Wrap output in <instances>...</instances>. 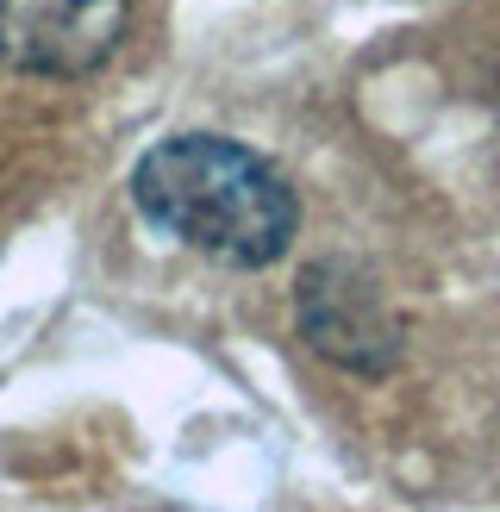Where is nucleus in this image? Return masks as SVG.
<instances>
[{
  "mask_svg": "<svg viewBox=\"0 0 500 512\" xmlns=\"http://www.w3.org/2000/svg\"><path fill=\"white\" fill-rule=\"evenodd\" d=\"M138 213L188 244L213 256L225 269H269L282 263L294 232H300V200L288 175L263 163L257 150L213 132H182L163 138L132 175Z\"/></svg>",
  "mask_w": 500,
  "mask_h": 512,
  "instance_id": "1",
  "label": "nucleus"
},
{
  "mask_svg": "<svg viewBox=\"0 0 500 512\" xmlns=\"http://www.w3.org/2000/svg\"><path fill=\"white\" fill-rule=\"evenodd\" d=\"M132 0H0V63L25 75H94L119 50Z\"/></svg>",
  "mask_w": 500,
  "mask_h": 512,
  "instance_id": "2",
  "label": "nucleus"
},
{
  "mask_svg": "<svg viewBox=\"0 0 500 512\" xmlns=\"http://www.w3.org/2000/svg\"><path fill=\"white\" fill-rule=\"evenodd\" d=\"M300 331H307V344L319 356H332V363L357 369V375H382L400 356V338L382 313V294L350 275V263H313L307 269Z\"/></svg>",
  "mask_w": 500,
  "mask_h": 512,
  "instance_id": "3",
  "label": "nucleus"
}]
</instances>
